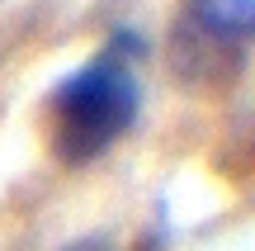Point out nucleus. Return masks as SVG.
<instances>
[{
  "label": "nucleus",
  "instance_id": "f257e3e1",
  "mask_svg": "<svg viewBox=\"0 0 255 251\" xmlns=\"http://www.w3.org/2000/svg\"><path fill=\"white\" fill-rule=\"evenodd\" d=\"M132 38L104 43L90 62L57 81L47 95V152L62 166H90L119 147L142 109V85L132 71Z\"/></svg>",
  "mask_w": 255,
  "mask_h": 251
}]
</instances>
